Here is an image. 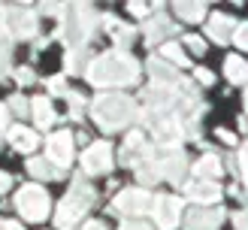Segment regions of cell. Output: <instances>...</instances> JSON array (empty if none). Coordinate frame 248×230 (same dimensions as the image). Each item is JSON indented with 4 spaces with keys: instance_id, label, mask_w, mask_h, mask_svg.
<instances>
[{
    "instance_id": "1",
    "label": "cell",
    "mask_w": 248,
    "mask_h": 230,
    "mask_svg": "<svg viewBox=\"0 0 248 230\" xmlns=\"http://www.w3.org/2000/svg\"><path fill=\"white\" fill-rule=\"evenodd\" d=\"M18 203H21L24 215H28V218H33V221L46 215V206H48L46 194H43V191H36V188H33V191H24L21 197H18Z\"/></svg>"
},
{
    "instance_id": "2",
    "label": "cell",
    "mask_w": 248,
    "mask_h": 230,
    "mask_svg": "<svg viewBox=\"0 0 248 230\" xmlns=\"http://www.w3.org/2000/svg\"><path fill=\"white\" fill-rule=\"evenodd\" d=\"M52 157L58 164H67L70 161V137L67 133H61V137L52 139Z\"/></svg>"
},
{
    "instance_id": "6",
    "label": "cell",
    "mask_w": 248,
    "mask_h": 230,
    "mask_svg": "<svg viewBox=\"0 0 248 230\" xmlns=\"http://www.w3.org/2000/svg\"><path fill=\"white\" fill-rule=\"evenodd\" d=\"M6 185H9V179H6V176H0V191H6Z\"/></svg>"
},
{
    "instance_id": "4",
    "label": "cell",
    "mask_w": 248,
    "mask_h": 230,
    "mask_svg": "<svg viewBox=\"0 0 248 230\" xmlns=\"http://www.w3.org/2000/svg\"><path fill=\"white\" fill-rule=\"evenodd\" d=\"M12 142H16V145H18L21 152H31L33 145H36V142H33V133L21 130V127H16V130H12Z\"/></svg>"
},
{
    "instance_id": "3",
    "label": "cell",
    "mask_w": 248,
    "mask_h": 230,
    "mask_svg": "<svg viewBox=\"0 0 248 230\" xmlns=\"http://www.w3.org/2000/svg\"><path fill=\"white\" fill-rule=\"evenodd\" d=\"M85 167H88L91 173L103 169V167H106V145H94V149L85 154Z\"/></svg>"
},
{
    "instance_id": "5",
    "label": "cell",
    "mask_w": 248,
    "mask_h": 230,
    "mask_svg": "<svg viewBox=\"0 0 248 230\" xmlns=\"http://www.w3.org/2000/svg\"><path fill=\"white\" fill-rule=\"evenodd\" d=\"M227 76L230 79H245V64H242V61H236V58H230L227 61Z\"/></svg>"
}]
</instances>
